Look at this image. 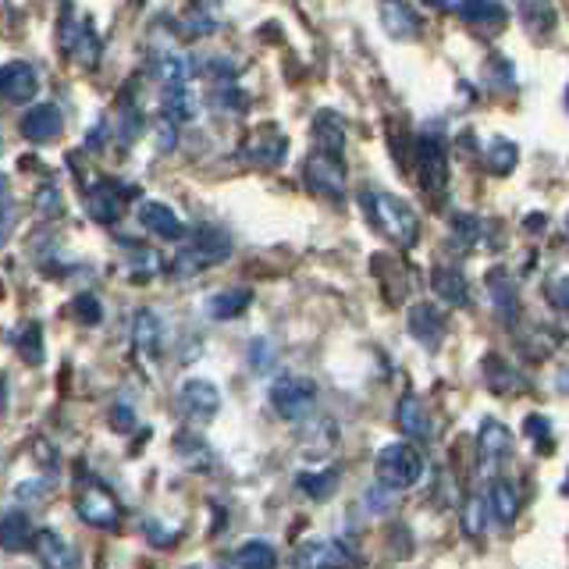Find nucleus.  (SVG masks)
<instances>
[{"label": "nucleus", "mask_w": 569, "mask_h": 569, "mask_svg": "<svg viewBox=\"0 0 569 569\" xmlns=\"http://www.w3.org/2000/svg\"><path fill=\"white\" fill-rule=\"evenodd\" d=\"M139 224L150 228L157 239H168V242L186 239V224H182V218H178V213L168 203H157V200L139 203Z\"/></svg>", "instance_id": "a211bd4d"}, {"label": "nucleus", "mask_w": 569, "mask_h": 569, "mask_svg": "<svg viewBox=\"0 0 569 569\" xmlns=\"http://www.w3.org/2000/svg\"><path fill=\"white\" fill-rule=\"evenodd\" d=\"M76 509L82 516V523L97 527V530H111L121 520V506L118 498L107 491L100 480H82L79 495H76Z\"/></svg>", "instance_id": "39448f33"}, {"label": "nucleus", "mask_w": 569, "mask_h": 569, "mask_svg": "<svg viewBox=\"0 0 569 569\" xmlns=\"http://www.w3.org/2000/svg\"><path fill=\"white\" fill-rule=\"evenodd\" d=\"M417 178H420V189L431 192L435 200L449 189V153H445L438 136L417 139Z\"/></svg>", "instance_id": "423d86ee"}, {"label": "nucleus", "mask_w": 569, "mask_h": 569, "mask_svg": "<svg viewBox=\"0 0 569 569\" xmlns=\"http://www.w3.org/2000/svg\"><path fill=\"white\" fill-rule=\"evenodd\" d=\"M14 349H18V356H22L26 363L40 367V363L47 360V349H43V328L36 325V320H29V325L14 335Z\"/></svg>", "instance_id": "473e14b6"}, {"label": "nucleus", "mask_w": 569, "mask_h": 569, "mask_svg": "<svg viewBox=\"0 0 569 569\" xmlns=\"http://www.w3.org/2000/svg\"><path fill=\"white\" fill-rule=\"evenodd\" d=\"M313 150L325 153H346V121L335 111H317L313 118Z\"/></svg>", "instance_id": "393cba45"}, {"label": "nucleus", "mask_w": 569, "mask_h": 569, "mask_svg": "<svg viewBox=\"0 0 569 569\" xmlns=\"http://www.w3.org/2000/svg\"><path fill=\"white\" fill-rule=\"evenodd\" d=\"M477 449H480V467L495 470L498 462H506L509 452H512V431L502 420L488 417L485 423H480V431H477Z\"/></svg>", "instance_id": "ddd939ff"}, {"label": "nucleus", "mask_w": 569, "mask_h": 569, "mask_svg": "<svg viewBox=\"0 0 569 569\" xmlns=\"http://www.w3.org/2000/svg\"><path fill=\"white\" fill-rule=\"evenodd\" d=\"M18 129H22V136L32 139V142H50V139L61 136L64 118H61V111L53 103H36L22 114V124H18Z\"/></svg>", "instance_id": "6ab92c4d"}, {"label": "nucleus", "mask_w": 569, "mask_h": 569, "mask_svg": "<svg viewBox=\"0 0 569 569\" xmlns=\"http://www.w3.org/2000/svg\"><path fill=\"white\" fill-rule=\"evenodd\" d=\"M32 551H36V559H40L47 569H79V551L71 548L58 530H36V538H32Z\"/></svg>", "instance_id": "4468645a"}, {"label": "nucleus", "mask_w": 569, "mask_h": 569, "mask_svg": "<svg viewBox=\"0 0 569 569\" xmlns=\"http://www.w3.org/2000/svg\"><path fill=\"white\" fill-rule=\"evenodd\" d=\"M178 406H182V413L192 420H210L221 409V391L207 378H189L178 388Z\"/></svg>", "instance_id": "9d476101"}, {"label": "nucleus", "mask_w": 569, "mask_h": 569, "mask_svg": "<svg viewBox=\"0 0 569 569\" xmlns=\"http://www.w3.org/2000/svg\"><path fill=\"white\" fill-rule=\"evenodd\" d=\"M71 313H76V320H82V325H100L103 320V307H100V299L97 296H76L71 299Z\"/></svg>", "instance_id": "37998d69"}, {"label": "nucleus", "mask_w": 569, "mask_h": 569, "mask_svg": "<svg viewBox=\"0 0 569 569\" xmlns=\"http://www.w3.org/2000/svg\"><path fill=\"white\" fill-rule=\"evenodd\" d=\"M488 506H491V516L502 527H512L516 520V512H520V495H516L512 488V480L506 477H495L491 480V488H488Z\"/></svg>", "instance_id": "bb28decb"}, {"label": "nucleus", "mask_w": 569, "mask_h": 569, "mask_svg": "<svg viewBox=\"0 0 569 569\" xmlns=\"http://www.w3.org/2000/svg\"><path fill=\"white\" fill-rule=\"evenodd\" d=\"M488 296H491V307L498 313V320H502L506 328L516 325V317H520V302H516V284H512V274L506 271V267H495V271H488Z\"/></svg>", "instance_id": "dca6fc26"}, {"label": "nucleus", "mask_w": 569, "mask_h": 569, "mask_svg": "<svg viewBox=\"0 0 569 569\" xmlns=\"http://www.w3.org/2000/svg\"><path fill=\"white\" fill-rule=\"evenodd\" d=\"M129 189H118L114 182H97L93 189L86 192V210L89 218L100 224H114L121 218V196Z\"/></svg>", "instance_id": "412c9836"}, {"label": "nucleus", "mask_w": 569, "mask_h": 569, "mask_svg": "<svg viewBox=\"0 0 569 569\" xmlns=\"http://www.w3.org/2000/svg\"><path fill=\"white\" fill-rule=\"evenodd\" d=\"M150 71L160 79V82H189V61L182 58L178 50L171 47H160L153 50V58H150Z\"/></svg>", "instance_id": "7c9ffc66"}, {"label": "nucleus", "mask_w": 569, "mask_h": 569, "mask_svg": "<svg viewBox=\"0 0 569 569\" xmlns=\"http://www.w3.org/2000/svg\"><path fill=\"white\" fill-rule=\"evenodd\" d=\"M61 40H64V50L82 68H97V61H100V36H97V29H93L89 18H82V22H76V26H64Z\"/></svg>", "instance_id": "f3484780"}, {"label": "nucleus", "mask_w": 569, "mask_h": 569, "mask_svg": "<svg viewBox=\"0 0 569 569\" xmlns=\"http://www.w3.org/2000/svg\"><path fill=\"white\" fill-rule=\"evenodd\" d=\"M431 289L441 302H449V307H467L470 302V284H467V274H462L459 267H435Z\"/></svg>", "instance_id": "4be33fe9"}, {"label": "nucleus", "mask_w": 569, "mask_h": 569, "mask_svg": "<svg viewBox=\"0 0 569 569\" xmlns=\"http://www.w3.org/2000/svg\"><path fill=\"white\" fill-rule=\"evenodd\" d=\"M566 236H569V213H566Z\"/></svg>", "instance_id": "3c124183"}, {"label": "nucleus", "mask_w": 569, "mask_h": 569, "mask_svg": "<svg viewBox=\"0 0 569 569\" xmlns=\"http://www.w3.org/2000/svg\"><path fill=\"white\" fill-rule=\"evenodd\" d=\"M32 452H36V462H40V467H47V470H58L61 467V456L50 449V441H32Z\"/></svg>", "instance_id": "de8ad7c7"}, {"label": "nucleus", "mask_w": 569, "mask_h": 569, "mask_svg": "<svg viewBox=\"0 0 569 569\" xmlns=\"http://www.w3.org/2000/svg\"><path fill=\"white\" fill-rule=\"evenodd\" d=\"M456 14L467 26H480V29H502L509 18V11L498 0H456Z\"/></svg>", "instance_id": "b1692460"}, {"label": "nucleus", "mask_w": 569, "mask_h": 569, "mask_svg": "<svg viewBox=\"0 0 569 569\" xmlns=\"http://www.w3.org/2000/svg\"><path fill=\"white\" fill-rule=\"evenodd\" d=\"M352 559L342 545L335 541H302L292 556V569H349Z\"/></svg>", "instance_id": "9b49d317"}, {"label": "nucleus", "mask_w": 569, "mask_h": 569, "mask_svg": "<svg viewBox=\"0 0 569 569\" xmlns=\"http://www.w3.org/2000/svg\"><path fill=\"white\" fill-rule=\"evenodd\" d=\"M480 239V224L473 213H452V242L459 249H473Z\"/></svg>", "instance_id": "ea45409f"}, {"label": "nucleus", "mask_w": 569, "mask_h": 569, "mask_svg": "<svg viewBox=\"0 0 569 569\" xmlns=\"http://www.w3.org/2000/svg\"><path fill=\"white\" fill-rule=\"evenodd\" d=\"M210 103L218 107L221 114H242L246 111V93L236 86V79H224V82H213Z\"/></svg>", "instance_id": "c9c22d12"}, {"label": "nucleus", "mask_w": 569, "mask_h": 569, "mask_svg": "<svg viewBox=\"0 0 569 569\" xmlns=\"http://www.w3.org/2000/svg\"><path fill=\"white\" fill-rule=\"evenodd\" d=\"M566 100H569V93H566Z\"/></svg>", "instance_id": "864d4df0"}, {"label": "nucleus", "mask_w": 569, "mask_h": 569, "mask_svg": "<svg viewBox=\"0 0 569 569\" xmlns=\"http://www.w3.org/2000/svg\"><path fill=\"white\" fill-rule=\"evenodd\" d=\"M178 456H182L189 467H207V445L196 435H178Z\"/></svg>", "instance_id": "c03bdc74"}, {"label": "nucleus", "mask_w": 569, "mask_h": 569, "mask_svg": "<svg viewBox=\"0 0 569 569\" xmlns=\"http://www.w3.org/2000/svg\"><path fill=\"white\" fill-rule=\"evenodd\" d=\"M160 111L171 114L174 121H192L200 114V100H196L189 82H168L160 89Z\"/></svg>", "instance_id": "a878e982"}, {"label": "nucleus", "mask_w": 569, "mask_h": 569, "mask_svg": "<svg viewBox=\"0 0 569 569\" xmlns=\"http://www.w3.org/2000/svg\"><path fill=\"white\" fill-rule=\"evenodd\" d=\"M488 512H491V506L480 495L467 498V506H462V512H459L462 530H467L470 538H480V533H485V527H488Z\"/></svg>", "instance_id": "4c0bfd02"}, {"label": "nucleus", "mask_w": 569, "mask_h": 569, "mask_svg": "<svg viewBox=\"0 0 569 569\" xmlns=\"http://www.w3.org/2000/svg\"><path fill=\"white\" fill-rule=\"evenodd\" d=\"M249 302H253V289H224L207 302V313L213 320H236L249 310Z\"/></svg>", "instance_id": "c756f323"}, {"label": "nucleus", "mask_w": 569, "mask_h": 569, "mask_svg": "<svg viewBox=\"0 0 569 569\" xmlns=\"http://www.w3.org/2000/svg\"><path fill=\"white\" fill-rule=\"evenodd\" d=\"M485 381L491 391H498V396H509V391H520L523 388V378L516 373L502 356H485Z\"/></svg>", "instance_id": "2f4dec72"}, {"label": "nucleus", "mask_w": 569, "mask_h": 569, "mask_svg": "<svg viewBox=\"0 0 569 569\" xmlns=\"http://www.w3.org/2000/svg\"><path fill=\"white\" fill-rule=\"evenodd\" d=\"M520 22L533 40H548L559 26V14L551 0H520Z\"/></svg>", "instance_id": "5701e85b"}, {"label": "nucleus", "mask_w": 569, "mask_h": 569, "mask_svg": "<svg viewBox=\"0 0 569 569\" xmlns=\"http://www.w3.org/2000/svg\"><path fill=\"white\" fill-rule=\"evenodd\" d=\"M296 485H299V491H302V495L313 498V502H325V498H331V495H335V488H338V470L299 473V477H296Z\"/></svg>", "instance_id": "f704fd0d"}, {"label": "nucleus", "mask_w": 569, "mask_h": 569, "mask_svg": "<svg viewBox=\"0 0 569 569\" xmlns=\"http://www.w3.org/2000/svg\"><path fill=\"white\" fill-rule=\"evenodd\" d=\"M378 485L388 491H406L423 477V456L409 441H391L378 456Z\"/></svg>", "instance_id": "7ed1b4c3"}, {"label": "nucleus", "mask_w": 569, "mask_h": 569, "mask_svg": "<svg viewBox=\"0 0 569 569\" xmlns=\"http://www.w3.org/2000/svg\"><path fill=\"white\" fill-rule=\"evenodd\" d=\"M381 29L391 36V40H417L423 29V18L417 14V8L409 0H381Z\"/></svg>", "instance_id": "f8f14e48"}, {"label": "nucleus", "mask_w": 569, "mask_h": 569, "mask_svg": "<svg viewBox=\"0 0 569 569\" xmlns=\"http://www.w3.org/2000/svg\"><path fill=\"white\" fill-rule=\"evenodd\" d=\"M360 207L367 213V221L396 246H413L420 239L417 210L409 207L406 200H399V196L381 192V189H363L360 192Z\"/></svg>", "instance_id": "f257e3e1"}, {"label": "nucleus", "mask_w": 569, "mask_h": 569, "mask_svg": "<svg viewBox=\"0 0 569 569\" xmlns=\"http://www.w3.org/2000/svg\"><path fill=\"white\" fill-rule=\"evenodd\" d=\"M396 423H399V431L406 438H413V441H427V438L435 435L431 417H427L423 402L413 396V391H406V396L399 399V406H396Z\"/></svg>", "instance_id": "aec40b11"}, {"label": "nucleus", "mask_w": 569, "mask_h": 569, "mask_svg": "<svg viewBox=\"0 0 569 569\" xmlns=\"http://www.w3.org/2000/svg\"><path fill=\"white\" fill-rule=\"evenodd\" d=\"M289 153V139H284L274 124H260L246 139H242V160L246 164H260V168H274Z\"/></svg>", "instance_id": "6e6552de"}, {"label": "nucleus", "mask_w": 569, "mask_h": 569, "mask_svg": "<svg viewBox=\"0 0 569 569\" xmlns=\"http://www.w3.org/2000/svg\"><path fill=\"white\" fill-rule=\"evenodd\" d=\"M40 89V76L29 61H8L0 68V93L8 103H29Z\"/></svg>", "instance_id": "2eb2a0df"}, {"label": "nucleus", "mask_w": 569, "mask_h": 569, "mask_svg": "<svg viewBox=\"0 0 569 569\" xmlns=\"http://www.w3.org/2000/svg\"><path fill=\"white\" fill-rule=\"evenodd\" d=\"M516 157H520V150H516V142L509 139H495L488 153H485V164L491 174H509L516 168Z\"/></svg>", "instance_id": "e433bc0d"}, {"label": "nucleus", "mask_w": 569, "mask_h": 569, "mask_svg": "<svg viewBox=\"0 0 569 569\" xmlns=\"http://www.w3.org/2000/svg\"><path fill=\"white\" fill-rule=\"evenodd\" d=\"M271 406L281 420H307L317 406V385L299 373H284L271 385Z\"/></svg>", "instance_id": "20e7f679"}, {"label": "nucleus", "mask_w": 569, "mask_h": 569, "mask_svg": "<svg viewBox=\"0 0 569 569\" xmlns=\"http://www.w3.org/2000/svg\"><path fill=\"white\" fill-rule=\"evenodd\" d=\"M111 423L118 427L121 435H124V431H132V427H136V417H132V409H129V406H114V413H111Z\"/></svg>", "instance_id": "09e8293b"}, {"label": "nucleus", "mask_w": 569, "mask_h": 569, "mask_svg": "<svg viewBox=\"0 0 569 569\" xmlns=\"http://www.w3.org/2000/svg\"><path fill=\"white\" fill-rule=\"evenodd\" d=\"M228 257H231V239L221 228H203V231H196V239L189 246H182L171 257L168 271H171V278H192V274L207 271V267L224 263Z\"/></svg>", "instance_id": "f03ea898"}, {"label": "nucleus", "mask_w": 569, "mask_h": 569, "mask_svg": "<svg viewBox=\"0 0 569 569\" xmlns=\"http://www.w3.org/2000/svg\"><path fill=\"white\" fill-rule=\"evenodd\" d=\"M129 246V271H132V278L139 281H147V278H153L157 274V267H160V257L153 253V249H147V246H132V242H124Z\"/></svg>", "instance_id": "58836bf2"}, {"label": "nucleus", "mask_w": 569, "mask_h": 569, "mask_svg": "<svg viewBox=\"0 0 569 569\" xmlns=\"http://www.w3.org/2000/svg\"><path fill=\"white\" fill-rule=\"evenodd\" d=\"M527 435L530 438H548V420L545 417H527Z\"/></svg>", "instance_id": "8fccbe9b"}, {"label": "nucleus", "mask_w": 569, "mask_h": 569, "mask_svg": "<svg viewBox=\"0 0 569 569\" xmlns=\"http://www.w3.org/2000/svg\"><path fill=\"white\" fill-rule=\"evenodd\" d=\"M548 299L556 302L562 313H569V274H559L556 281L548 284Z\"/></svg>", "instance_id": "49530a36"}, {"label": "nucleus", "mask_w": 569, "mask_h": 569, "mask_svg": "<svg viewBox=\"0 0 569 569\" xmlns=\"http://www.w3.org/2000/svg\"><path fill=\"white\" fill-rule=\"evenodd\" d=\"M32 538H36V530H32L29 512L8 509L4 520H0V545H4V551H22L32 545Z\"/></svg>", "instance_id": "cd10ccee"}, {"label": "nucleus", "mask_w": 569, "mask_h": 569, "mask_svg": "<svg viewBox=\"0 0 569 569\" xmlns=\"http://www.w3.org/2000/svg\"><path fill=\"white\" fill-rule=\"evenodd\" d=\"M302 174H307L310 192L328 196V200H342V196H346V160L338 153L313 150L310 160H307V168H302Z\"/></svg>", "instance_id": "0eeeda50"}, {"label": "nucleus", "mask_w": 569, "mask_h": 569, "mask_svg": "<svg viewBox=\"0 0 569 569\" xmlns=\"http://www.w3.org/2000/svg\"><path fill=\"white\" fill-rule=\"evenodd\" d=\"M186 569H207V566H186Z\"/></svg>", "instance_id": "603ef678"}, {"label": "nucleus", "mask_w": 569, "mask_h": 569, "mask_svg": "<svg viewBox=\"0 0 569 569\" xmlns=\"http://www.w3.org/2000/svg\"><path fill=\"white\" fill-rule=\"evenodd\" d=\"M236 569H278V551L267 541H246L236 551Z\"/></svg>", "instance_id": "72a5a7b5"}, {"label": "nucleus", "mask_w": 569, "mask_h": 569, "mask_svg": "<svg viewBox=\"0 0 569 569\" xmlns=\"http://www.w3.org/2000/svg\"><path fill=\"white\" fill-rule=\"evenodd\" d=\"M36 210H40L43 213V218H58V213H61V192L58 189H40V192H36Z\"/></svg>", "instance_id": "a18cd8bd"}, {"label": "nucleus", "mask_w": 569, "mask_h": 569, "mask_svg": "<svg viewBox=\"0 0 569 569\" xmlns=\"http://www.w3.org/2000/svg\"><path fill=\"white\" fill-rule=\"evenodd\" d=\"M218 18L213 14H207L203 8H189L186 11V18H182V29H186V36H192V40H200V36H210V32H218Z\"/></svg>", "instance_id": "a19ab883"}, {"label": "nucleus", "mask_w": 569, "mask_h": 569, "mask_svg": "<svg viewBox=\"0 0 569 569\" xmlns=\"http://www.w3.org/2000/svg\"><path fill=\"white\" fill-rule=\"evenodd\" d=\"M178 124H182V121H174L171 114L160 111V118L153 124V142H157L160 153H171L178 147Z\"/></svg>", "instance_id": "79ce46f5"}, {"label": "nucleus", "mask_w": 569, "mask_h": 569, "mask_svg": "<svg viewBox=\"0 0 569 569\" xmlns=\"http://www.w3.org/2000/svg\"><path fill=\"white\" fill-rule=\"evenodd\" d=\"M160 320L153 310H136L132 317V346L139 356H147V360H153V356L160 352Z\"/></svg>", "instance_id": "c85d7f7f"}, {"label": "nucleus", "mask_w": 569, "mask_h": 569, "mask_svg": "<svg viewBox=\"0 0 569 569\" xmlns=\"http://www.w3.org/2000/svg\"><path fill=\"white\" fill-rule=\"evenodd\" d=\"M406 328H409V335H413L423 349L435 352L441 346L449 320H445L438 302H417V307H409V313H406Z\"/></svg>", "instance_id": "1a4fd4ad"}]
</instances>
